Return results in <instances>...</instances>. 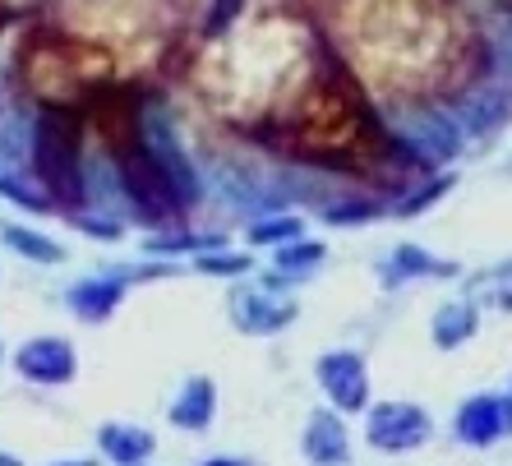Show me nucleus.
Returning a JSON list of instances; mask_svg holds the SVG:
<instances>
[{"mask_svg":"<svg viewBox=\"0 0 512 466\" xmlns=\"http://www.w3.org/2000/svg\"><path fill=\"white\" fill-rule=\"evenodd\" d=\"M97 443H102V453L116 466H139L157 448V439L148 430H139V425H102Z\"/></svg>","mask_w":512,"mask_h":466,"instance_id":"obj_12","label":"nucleus"},{"mask_svg":"<svg viewBox=\"0 0 512 466\" xmlns=\"http://www.w3.org/2000/svg\"><path fill=\"white\" fill-rule=\"evenodd\" d=\"M323 259V245L319 240H291V245H282V250H277V268H286V273H310L314 263Z\"/></svg>","mask_w":512,"mask_h":466,"instance_id":"obj_18","label":"nucleus"},{"mask_svg":"<svg viewBox=\"0 0 512 466\" xmlns=\"http://www.w3.org/2000/svg\"><path fill=\"white\" fill-rule=\"evenodd\" d=\"M402 148L420 157V162H453L462 148V125L448 111H411L402 120Z\"/></svg>","mask_w":512,"mask_h":466,"instance_id":"obj_5","label":"nucleus"},{"mask_svg":"<svg viewBox=\"0 0 512 466\" xmlns=\"http://www.w3.org/2000/svg\"><path fill=\"white\" fill-rule=\"evenodd\" d=\"M512 111V97L508 93H476L471 102H462L457 107L453 120H462L471 134H489L494 125H503V116Z\"/></svg>","mask_w":512,"mask_h":466,"instance_id":"obj_14","label":"nucleus"},{"mask_svg":"<svg viewBox=\"0 0 512 466\" xmlns=\"http://www.w3.org/2000/svg\"><path fill=\"white\" fill-rule=\"evenodd\" d=\"M56 466H93V462H56Z\"/></svg>","mask_w":512,"mask_h":466,"instance_id":"obj_25","label":"nucleus"},{"mask_svg":"<svg viewBox=\"0 0 512 466\" xmlns=\"http://www.w3.org/2000/svg\"><path fill=\"white\" fill-rule=\"evenodd\" d=\"M120 296H125V282H116V277H111V282L107 277H93V282H79V287L70 291V310L88 323H102V319H111Z\"/></svg>","mask_w":512,"mask_h":466,"instance_id":"obj_11","label":"nucleus"},{"mask_svg":"<svg viewBox=\"0 0 512 466\" xmlns=\"http://www.w3.org/2000/svg\"><path fill=\"white\" fill-rule=\"evenodd\" d=\"M203 466H240V462H231V457H213V462H203Z\"/></svg>","mask_w":512,"mask_h":466,"instance_id":"obj_24","label":"nucleus"},{"mask_svg":"<svg viewBox=\"0 0 512 466\" xmlns=\"http://www.w3.org/2000/svg\"><path fill=\"white\" fill-rule=\"evenodd\" d=\"M471 296L480 300V305H494V310H512V259L494 263L489 273H480L476 282H471Z\"/></svg>","mask_w":512,"mask_h":466,"instance_id":"obj_16","label":"nucleus"},{"mask_svg":"<svg viewBox=\"0 0 512 466\" xmlns=\"http://www.w3.org/2000/svg\"><path fill=\"white\" fill-rule=\"evenodd\" d=\"M199 268L203 273H245L250 259H245V254H203Z\"/></svg>","mask_w":512,"mask_h":466,"instance_id":"obj_21","label":"nucleus"},{"mask_svg":"<svg viewBox=\"0 0 512 466\" xmlns=\"http://www.w3.org/2000/svg\"><path fill=\"white\" fill-rule=\"evenodd\" d=\"M508 430H512V397H471L457 411V439L471 443V448H485V443L503 439Z\"/></svg>","mask_w":512,"mask_h":466,"instance_id":"obj_8","label":"nucleus"},{"mask_svg":"<svg viewBox=\"0 0 512 466\" xmlns=\"http://www.w3.org/2000/svg\"><path fill=\"white\" fill-rule=\"evenodd\" d=\"M499 51H503V60L512 65V19H503V28H499Z\"/></svg>","mask_w":512,"mask_h":466,"instance_id":"obj_22","label":"nucleus"},{"mask_svg":"<svg viewBox=\"0 0 512 466\" xmlns=\"http://www.w3.org/2000/svg\"><path fill=\"white\" fill-rule=\"evenodd\" d=\"M14 370L24 374L28 383H70L79 360H74V347L65 337H33V342L19 347Z\"/></svg>","mask_w":512,"mask_h":466,"instance_id":"obj_6","label":"nucleus"},{"mask_svg":"<svg viewBox=\"0 0 512 466\" xmlns=\"http://www.w3.org/2000/svg\"><path fill=\"white\" fill-rule=\"evenodd\" d=\"M365 434L383 453H411V448H420L429 439V416L416 402H383V407L370 411Z\"/></svg>","mask_w":512,"mask_h":466,"instance_id":"obj_4","label":"nucleus"},{"mask_svg":"<svg viewBox=\"0 0 512 466\" xmlns=\"http://www.w3.org/2000/svg\"><path fill=\"white\" fill-rule=\"evenodd\" d=\"M448 185H453V180H434L429 190H420V194H411V199H402V208H397V213H402V217H416V213H425V208L434 204V199H439V194L448 190Z\"/></svg>","mask_w":512,"mask_h":466,"instance_id":"obj_20","label":"nucleus"},{"mask_svg":"<svg viewBox=\"0 0 512 466\" xmlns=\"http://www.w3.org/2000/svg\"><path fill=\"white\" fill-rule=\"evenodd\" d=\"M28 157H33V176L56 204H84V162H79V120L70 111L47 107L28 130Z\"/></svg>","mask_w":512,"mask_h":466,"instance_id":"obj_1","label":"nucleus"},{"mask_svg":"<svg viewBox=\"0 0 512 466\" xmlns=\"http://www.w3.org/2000/svg\"><path fill=\"white\" fill-rule=\"evenodd\" d=\"M120 190L130 194V204L139 208L148 222H176L185 213L176 180L167 176V167L157 162L148 148L134 139L130 148H120Z\"/></svg>","mask_w":512,"mask_h":466,"instance_id":"obj_2","label":"nucleus"},{"mask_svg":"<svg viewBox=\"0 0 512 466\" xmlns=\"http://www.w3.org/2000/svg\"><path fill=\"white\" fill-rule=\"evenodd\" d=\"M231 319L240 333H282L286 323L296 319V300L277 296V282L268 277L263 287H236L231 291Z\"/></svg>","mask_w":512,"mask_h":466,"instance_id":"obj_3","label":"nucleus"},{"mask_svg":"<svg viewBox=\"0 0 512 466\" xmlns=\"http://www.w3.org/2000/svg\"><path fill=\"white\" fill-rule=\"evenodd\" d=\"M508 171H512V162H508Z\"/></svg>","mask_w":512,"mask_h":466,"instance_id":"obj_26","label":"nucleus"},{"mask_svg":"<svg viewBox=\"0 0 512 466\" xmlns=\"http://www.w3.org/2000/svg\"><path fill=\"white\" fill-rule=\"evenodd\" d=\"M213 411H217V393H213V379H190L180 388L176 407H171V425L176 430H208L213 425Z\"/></svg>","mask_w":512,"mask_h":466,"instance_id":"obj_10","label":"nucleus"},{"mask_svg":"<svg viewBox=\"0 0 512 466\" xmlns=\"http://www.w3.org/2000/svg\"><path fill=\"white\" fill-rule=\"evenodd\" d=\"M300 236V217H273V222H254L250 240L268 245V240H296Z\"/></svg>","mask_w":512,"mask_h":466,"instance_id":"obj_19","label":"nucleus"},{"mask_svg":"<svg viewBox=\"0 0 512 466\" xmlns=\"http://www.w3.org/2000/svg\"><path fill=\"white\" fill-rule=\"evenodd\" d=\"M305 457L314 466H346L351 462V439H346V425L333 411H314L310 430H305Z\"/></svg>","mask_w":512,"mask_h":466,"instance_id":"obj_9","label":"nucleus"},{"mask_svg":"<svg viewBox=\"0 0 512 466\" xmlns=\"http://www.w3.org/2000/svg\"><path fill=\"white\" fill-rule=\"evenodd\" d=\"M319 383L342 411H360L370 402V374H365V360L356 351H328L319 360Z\"/></svg>","mask_w":512,"mask_h":466,"instance_id":"obj_7","label":"nucleus"},{"mask_svg":"<svg viewBox=\"0 0 512 466\" xmlns=\"http://www.w3.org/2000/svg\"><path fill=\"white\" fill-rule=\"evenodd\" d=\"M0 236H5V245H10L14 254H24V259H37V263H60L65 259V250H60L56 240L37 236V231H28V227H5Z\"/></svg>","mask_w":512,"mask_h":466,"instance_id":"obj_17","label":"nucleus"},{"mask_svg":"<svg viewBox=\"0 0 512 466\" xmlns=\"http://www.w3.org/2000/svg\"><path fill=\"white\" fill-rule=\"evenodd\" d=\"M471 333H476V305L457 300V305H443V310L434 314V347L453 351V347H462Z\"/></svg>","mask_w":512,"mask_h":466,"instance_id":"obj_15","label":"nucleus"},{"mask_svg":"<svg viewBox=\"0 0 512 466\" xmlns=\"http://www.w3.org/2000/svg\"><path fill=\"white\" fill-rule=\"evenodd\" d=\"M0 466H24V462H19L14 453H0Z\"/></svg>","mask_w":512,"mask_h":466,"instance_id":"obj_23","label":"nucleus"},{"mask_svg":"<svg viewBox=\"0 0 512 466\" xmlns=\"http://www.w3.org/2000/svg\"><path fill=\"white\" fill-rule=\"evenodd\" d=\"M457 273L453 263H443V259H429L420 245H402V250L388 259V268H383V277H388V287H397V282H411V277H448Z\"/></svg>","mask_w":512,"mask_h":466,"instance_id":"obj_13","label":"nucleus"}]
</instances>
